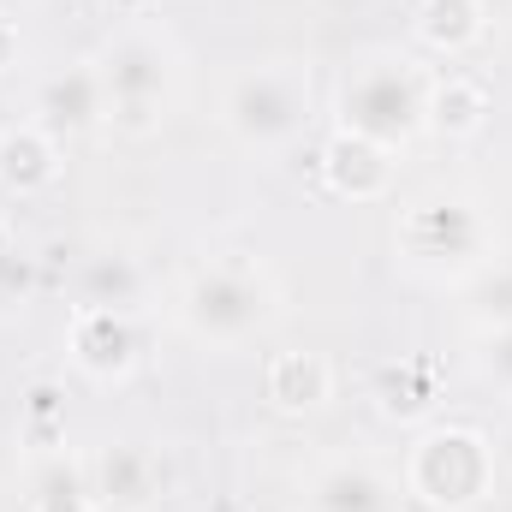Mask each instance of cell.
I'll return each mask as SVG.
<instances>
[{
    "instance_id": "obj_8",
    "label": "cell",
    "mask_w": 512,
    "mask_h": 512,
    "mask_svg": "<svg viewBox=\"0 0 512 512\" xmlns=\"http://www.w3.org/2000/svg\"><path fill=\"white\" fill-rule=\"evenodd\" d=\"M30 120L42 131H54L60 143H78V137L108 131V102H102L96 60L48 66V72L36 78V90H30Z\"/></svg>"
},
{
    "instance_id": "obj_20",
    "label": "cell",
    "mask_w": 512,
    "mask_h": 512,
    "mask_svg": "<svg viewBox=\"0 0 512 512\" xmlns=\"http://www.w3.org/2000/svg\"><path fill=\"white\" fill-rule=\"evenodd\" d=\"M36 304V256L0 221V322H18Z\"/></svg>"
},
{
    "instance_id": "obj_7",
    "label": "cell",
    "mask_w": 512,
    "mask_h": 512,
    "mask_svg": "<svg viewBox=\"0 0 512 512\" xmlns=\"http://www.w3.org/2000/svg\"><path fill=\"white\" fill-rule=\"evenodd\" d=\"M66 358L84 382L120 387L143 370V322L131 310H72Z\"/></svg>"
},
{
    "instance_id": "obj_9",
    "label": "cell",
    "mask_w": 512,
    "mask_h": 512,
    "mask_svg": "<svg viewBox=\"0 0 512 512\" xmlns=\"http://www.w3.org/2000/svg\"><path fill=\"white\" fill-rule=\"evenodd\" d=\"M84 477H90V495L102 512H149L161 507V459L143 447V441H102L90 459H84Z\"/></svg>"
},
{
    "instance_id": "obj_16",
    "label": "cell",
    "mask_w": 512,
    "mask_h": 512,
    "mask_svg": "<svg viewBox=\"0 0 512 512\" xmlns=\"http://www.w3.org/2000/svg\"><path fill=\"white\" fill-rule=\"evenodd\" d=\"M489 114H495V96H489L483 78L447 72V78L429 84V131H435V137L465 143V137H477V131L489 126Z\"/></svg>"
},
{
    "instance_id": "obj_1",
    "label": "cell",
    "mask_w": 512,
    "mask_h": 512,
    "mask_svg": "<svg viewBox=\"0 0 512 512\" xmlns=\"http://www.w3.org/2000/svg\"><path fill=\"white\" fill-rule=\"evenodd\" d=\"M179 334L203 352H239L262 340L280 316H286V292L274 280V268L251 251H215L197 262L173 298Z\"/></svg>"
},
{
    "instance_id": "obj_18",
    "label": "cell",
    "mask_w": 512,
    "mask_h": 512,
    "mask_svg": "<svg viewBox=\"0 0 512 512\" xmlns=\"http://www.w3.org/2000/svg\"><path fill=\"white\" fill-rule=\"evenodd\" d=\"M459 310L471 322V334H489V328H512V256L483 262L465 286H459Z\"/></svg>"
},
{
    "instance_id": "obj_10",
    "label": "cell",
    "mask_w": 512,
    "mask_h": 512,
    "mask_svg": "<svg viewBox=\"0 0 512 512\" xmlns=\"http://www.w3.org/2000/svg\"><path fill=\"white\" fill-rule=\"evenodd\" d=\"M304 512H405V483L370 459H328L304 483Z\"/></svg>"
},
{
    "instance_id": "obj_15",
    "label": "cell",
    "mask_w": 512,
    "mask_h": 512,
    "mask_svg": "<svg viewBox=\"0 0 512 512\" xmlns=\"http://www.w3.org/2000/svg\"><path fill=\"white\" fill-rule=\"evenodd\" d=\"M489 24L495 18L483 12V0H417L411 12V36L441 60H465L471 48H483Z\"/></svg>"
},
{
    "instance_id": "obj_13",
    "label": "cell",
    "mask_w": 512,
    "mask_h": 512,
    "mask_svg": "<svg viewBox=\"0 0 512 512\" xmlns=\"http://www.w3.org/2000/svg\"><path fill=\"white\" fill-rule=\"evenodd\" d=\"M66 173V143L54 131H42L36 120L0 131V191L6 197H42L54 191Z\"/></svg>"
},
{
    "instance_id": "obj_14",
    "label": "cell",
    "mask_w": 512,
    "mask_h": 512,
    "mask_svg": "<svg viewBox=\"0 0 512 512\" xmlns=\"http://www.w3.org/2000/svg\"><path fill=\"white\" fill-rule=\"evenodd\" d=\"M262 399L280 417H316L334 399V358L328 352H274L262 370Z\"/></svg>"
},
{
    "instance_id": "obj_5",
    "label": "cell",
    "mask_w": 512,
    "mask_h": 512,
    "mask_svg": "<svg viewBox=\"0 0 512 512\" xmlns=\"http://www.w3.org/2000/svg\"><path fill=\"white\" fill-rule=\"evenodd\" d=\"M429 66L405 48H364L334 90V131L370 137L393 155H405L429 131Z\"/></svg>"
},
{
    "instance_id": "obj_17",
    "label": "cell",
    "mask_w": 512,
    "mask_h": 512,
    "mask_svg": "<svg viewBox=\"0 0 512 512\" xmlns=\"http://www.w3.org/2000/svg\"><path fill=\"white\" fill-rule=\"evenodd\" d=\"M376 399H382V417L417 423V417H429V411L441 405V376H435V364H423V358H399V364L382 370Z\"/></svg>"
},
{
    "instance_id": "obj_23",
    "label": "cell",
    "mask_w": 512,
    "mask_h": 512,
    "mask_svg": "<svg viewBox=\"0 0 512 512\" xmlns=\"http://www.w3.org/2000/svg\"><path fill=\"white\" fill-rule=\"evenodd\" d=\"M483 12H489V18H501V12H512V0H483Z\"/></svg>"
},
{
    "instance_id": "obj_6",
    "label": "cell",
    "mask_w": 512,
    "mask_h": 512,
    "mask_svg": "<svg viewBox=\"0 0 512 512\" xmlns=\"http://www.w3.org/2000/svg\"><path fill=\"white\" fill-rule=\"evenodd\" d=\"M399 483L423 512H477L495 495V441L477 423H429L405 447Z\"/></svg>"
},
{
    "instance_id": "obj_4",
    "label": "cell",
    "mask_w": 512,
    "mask_h": 512,
    "mask_svg": "<svg viewBox=\"0 0 512 512\" xmlns=\"http://www.w3.org/2000/svg\"><path fill=\"white\" fill-rule=\"evenodd\" d=\"M501 256L495 221L471 191H423L393 221V262L429 286H465L483 262Z\"/></svg>"
},
{
    "instance_id": "obj_24",
    "label": "cell",
    "mask_w": 512,
    "mask_h": 512,
    "mask_svg": "<svg viewBox=\"0 0 512 512\" xmlns=\"http://www.w3.org/2000/svg\"><path fill=\"white\" fill-rule=\"evenodd\" d=\"M24 6H30V0H0V12H24Z\"/></svg>"
},
{
    "instance_id": "obj_19",
    "label": "cell",
    "mask_w": 512,
    "mask_h": 512,
    "mask_svg": "<svg viewBox=\"0 0 512 512\" xmlns=\"http://www.w3.org/2000/svg\"><path fill=\"white\" fill-rule=\"evenodd\" d=\"M24 512H102L96 507V495H90L84 459H48V465L30 477Z\"/></svg>"
},
{
    "instance_id": "obj_3",
    "label": "cell",
    "mask_w": 512,
    "mask_h": 512,
    "mask_svg": "<svg viewBox=\"0 0 512 512\" xmlns=\"http://www.w3.org/2000/svg\"><path fill=\"white\" fill-rule=\"evenodd\" d=\"M215 120L256 161L298 149L316 126V72H310V60H292V54L239 60L221 84Z\"/></svg>"
},
{
    "instance_id": "obj_12",
    "label": "cell",
    "mask_w": 512,
    "mask_h": 512,
    "mask_svg": "<svg viewBox=\"0 0 512 512\" xmlns=\"http://www.w3.org/2000/svg\"><path fill=\"white\" fill-rule=\"evenodd\" d=\"M143 304H149V268H143V256L108 245V251H90L78 262L72 310H131V316H143Z\"/></svg>"
},
{
    "instance_id": "obj_11",
    "label": "cell",
    "mask_w": 512,
    "mask_h": 512,
    "mask_svg": "<svg viewBox=\"0 0 512 512\" xmlns=\"http://www.w3.org/2000/svg\"><path fill=\"white\" fill-rule=\"evenodd\" d=\"M393 173H399V155L370 143V137H352V131H334L322 143V185L346 203H387L393 197Z\"/></svg>"
},
{
    "instance_id": "obj_2",
    "label": "cell",
    "mask_w": 512,
    "mask_h": 512,
    "mask_svg": "<svg viewBox=\"0 0 512 512\" xmlns=\"http://www.w3.org/2000/svg\"><path fill=\"white\" fill-rule=\"evenodd\" d=\"M96 78H102V102H108V126L126 137L161 131L179 102H185V48L167 24L155 18H131L120 30L102 36V48L90 54Z\"/></svg>"
},
{
    "instance_id": "obj_21",
    "label": "cell",
    "mask_w": 512,
    "mask_h": 512,
    "mask_svg": "<svg viewBox=\"0 0 512 512\" xmlns=\"http://www.w3.org/2000/svg\"><path fill=\"white\" fill-rule=\"evenodd\" d=\"M471 370L495 399L512 405V328H489V334L471 340Z\"/></svg>"
},
{
    "instance_id": "obj_22",
    "label": "cell",
    "mask_w": 512,
    "mask_h": 512,
    "mask_svg": "<svg viewBox=\"0 0 512 512\" xmlns=\"http://www.w3.org/2000/svg\"><path fill=\"white\" fill-rule=\"evenodd\" d=\"M18 66H24V24H18V12H0V78Z\"/></svg>"
}]
</instances>
